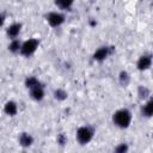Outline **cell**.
Returning a JSON list of instances; mask_svg holds the SVG:
<instances>
[{
	"label": "cell",
	"mask_w": 153,
	"mask_h": 153,
	"mask_svg": "<svg viewBox=\"0 0 153 153\" xmlns=\"http://www.w3.org/2000/svg\"><path fill=\"white\" fill-rule=\"evenodd\" d=\"M131 115L128 110L122 109L114 114V123L120 128H127L130 124Z\"/></svg>",
	"instance_id": "6da1fadb"
},
{
	"label": "cell",
	"mask_w": 153,
	"mask_h": 153,
	"mask_svg": "<svg viewBox=\"0 0 153 153\" xmlns=\"http://www.w3.org/2000/svg\"><path fill=\"white\" fill-rule=\"evenodd\" d=\"M93 136V131L90 127H81L78 129V133H76V139L78 141L81 143V145H86L91 141Z\"/></svg>",
	"instance_id": "7a4b0ae2"
},
{
	"label": "cell",
	"mask_w": 153,
	"mask_h": 153,
	"mask_svg": "<svg viewBox=\"0 0 153 153\" xmlns=\"http://www.w3.org/2000/svg\"><path fill=\"white\" fill-rule=\"evenodd\" d=\"M37 47H38V41L35 39V38H31V39H29V41H26V42H24L22 44L20 51H22V54L24 56H30L31 54L35 53Z\"/></svg>",
	"instance_id": "3957f363"
},
{
	"label": "cell",
	"mask_w": 153,
	"mask_h": 153,
	"mask_svg": "<svg viewBox=\"0 0 153 153\" xmlns=\"http://www.w3.org/2000/svg\"><path fill=\"white\" fill-rule=\"evenodd\" d=\"M47 20H48V23L50 24V26L56 27V26H59V25H61V24L63 23L65 17H63L62 14L57 13V12H51V13L48 14Z\"/></svg>",
	"instance_id": "277c9868"
},
{
	"label": "cell",
	"mask_w": 153,
	"mask_h": 153,
	"mask_svg": "<svg viewBox=\"0 0 153 153\" xmlns=\"http://www.w3.org/2000/svg\"><path fill=\"white\" fill-rule=\"evenodd\" d=\"M151 63H152V59L149 55H143L137 61V68L140 71H145V69H148L151 67Z\"/></svg>",
	"instance_id": "5b68a950"
},
{
	"label": "cell",
	"mask_w": 153,
	"mask_h": 153,
	"mask_svg": "<svg viewBox=\"0 0 153 153\" xmlns=\"http://www.w3.org/2000/svg\"><path fill=\"white\" fill-rule=\"evenodd\" d=\"M109 54H110L109 48H108V47H102V48H99V49L94 53L93 59L97 60V61H102V60H104L105 57H108Z\"/></svg>",
	"instance_id": "8992f818"
},
{
	"label": "cell",
	"mask_w": 153,
	"mask_h": 153,
	"mask_svg": "<svg viewBox=\"0 0 153 153\" xmlns=\"http://www.w3.org/2000/svg\"><path fill=\"white\" fill-rule=\"evenodd\" d=\"M30 90H31V97H32L33 99H36V100H41V99L43 98V96H44V91H43V87H42L41 85L35 86V87H32V88H30Z\"/></svg>",
	"instance_id": "52a82bcc"
},
{
	"label": "cell",
	"mask_w": 153,
	"mask_h": 153,
	"mask_svg": "<svg viewBox=\"0 0 153 153\" xmlns=\"http://www.w3.org/2000/svg\"><path fill=\"white\" fill-rule=\"evenodd\" d=\"M32 141H33L32 136H31L30 134H27V133H23V134H20V136H19V142H20V145L24 146V147L30 146V145L32 143Z\"/></svg>",
	"instance_id": "ba28073f"
},
{
	"label": "cell",
	"mask_w": 153,
	"mask_h": 153,
	"mask_svg": "<svg viewBox=\"0 0 153 153\" xmlns=\"http://www.w3.org/2000/svg\"><path fill=\"white\" fill-rule=\"evenodd\" d=\"M5 112L10 116H14L17 114V104L14 102H7L5 104V108H4Z\"/></svg>",
	"instance_id": "9c48e42d"
},
{
	"label": "cell",
	"mask_w": 153,
	"mask_h": 153,
	"mask_svg": "<svg viewBox=\"0 0 153 153\" xmlns=\"http://www.w3.org/2000/svg\"><path fill=\"white\" fill-rule=\"evenodd\" d=\"M20 27H22V25L20 24H17V23L10 25V27L7 29V35L10 37H17L19 35V32H20Z\"/></svg>",
	"instance_id": "30bf717a"
},
{
	"label": "cell",
	"mask_w": 153,
	"mask_h": 153,
	"mask_svg": "<svg viewBox=\"0 0 153 153\" xmlns=\"http://www.w3.org/2000/svg\"><path fill=\"white\" fill-rule=\"evenodd\" d=\"M142 114H143L145 116H147V117L152 116V114H153V102H152V100H148V102L146 103V105H145L143 109H142Z\"/></svg>",
	"instance_id": "8fae6325"
},
{
	"label": "cell",
	"mask_w": 153,
	"mask_h": 153,
	"mask_svg": "<svg viewBox=\"0 0 153 153\" xmlns=\"http://www.w3.org/2000/svg\"><path fill=\"white\" fill-rule=\"evenodd\" d=\"M74 0H55V4L60 8H69Z\"/></svg>",
	"instance_id": "7c38bea8"
},
{
	"label": "cell",
	"mask_w": 153,
	"mask_h": 153,
	"mask_svg": "<svg viewBox=\"0 0 153 153\" xmlns=\"http://www.w3.org/2000/svg\"><path fill=\"white\" fill-rule=\"evenodd\" d=\"M25 85H26V87L32 88V87L38 86V85H41V84H39V81H38L35 76H29V78L26 79V81H25Z\"/></svg>",
	"instance_id": "4fadbf2b"
},
{
	"label": "cell",
	"mask_w": 153,
	"mask_h": 153,
	"mask_svg": "<svg viewBox=\"0 0 153 153\" xmlns=\"http://www.w3.org/2000/svg\"><path fill=\"white\" fill-rule=\"evenodd\" d=\"M20 47H22V44L19 43V41L14 39V41H12L11 44L8 45V49H10V51H12V53H17V51L20 50Z\"/></svg>",
	"instance_id": "5bb4252c"
},
{
	"label": "cell",
	"mask_w": 153,
	"mask_h": 153,
	"mask_svg": "<svg viewBox=\"0 0 153 153\" xmlns=\"http://www.w3.org/2000/svg\"><path fill=\"white\" fill-rule=\"evenodd\" d=\"M120 80H121V84L126 86V85L128 84V81H129V76H128V73H127V72H122V73L120 74Z\"/></svg>",
	"instance_id": "9a60e30c"
},
{
	"label": "cell",
	"mask_w": 153,
	"mask_h": 153,
	"mask_svg": "<svg viewBox=\"0 0 153 153\" xmlns=\"http://www.w3.org/2000/svg\"><path fill=\"white\" fill-rule=\"evenodd\" d=\"M66 97H67V93H66L63 90H56V91H55V98H56V99L62 100V99H65Z\"/></svg>",
	"instance_id": "2e32d148"
},
{
	"label": "cell",
	"mask_w": 153,
	"mask_h": 153,
	"mask_svg": "<svg viewBox=\"0 0 153 153\" xmlns=\"http://www.w3.org/2000/svg\"><path fill=\"white\" fill-rule=\"evenodd\" d=\"M139 96H140V98H145L146 96H148V90H147L146 87L141 86V87L139 88Z\"/></svg>",
	"instance_id": "e0dca14e"
},
{
	"label": "cell",
	"mask_w": 153,
	"mask_h": 153,
	"mask_svg": "<svg viewBox=\"0 0 153 153\" xmlns=\"http://www.w3.org/2000/svg\"><path fill=\"white\" fill-rule=\"evenodd\" d=\"M128 149V147L124 145V143H122V145H120L117 148H116V152H126Z\"/></svg>",
	"instance_id": "ac0fdd59"
},
{
	"label": "cell",
	"mask_w": 153,
	"mask_h": 153,
	"mask_svg": "<svg viewBox=\"0 0 153 153\" xmlns=\"http://www.w3.org/2000/svg\"><path fill=\"white\" fill-rule=\"evenodd\" d=\"M57 141H59L61 145H63V143L66 142V137H65V135H62V134H61V135H59V137H57Z\"/></svg>",
	"instance_id": "d6986e66"
},
{
	"label": "cell",
	"mask_w": 153,
	"mask_h": 153,
	"mask_svg": "<svg viewBox=\"0 0 153 153\" xmlns=\"http://www.w3.org/2000/svg\"><path fill=\"white\" fill-rule=\"evenodd\" d=\"M4 22H5V17H4V14H0V26L4 24Z\"/></svg>",
	"instance_id": "ffe728a7"
}]
</instances>
